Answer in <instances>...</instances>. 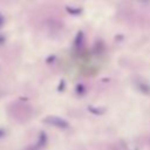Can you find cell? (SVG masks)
<instances>
[{"label": "cell", "instance_id": "cell-1", "mask_svg": "<svg viewBox=\"0 0 150 150\" xmlns=\"http://www.w3.org/2000/svg\"><path fill=\"white\" fill-rule=\"evenodd\" d=\"M46 122H49L50 124L56 125V127H59V128H67V127H68V123H67L64 120H62V118H60V117H55V116L48 117V118L46 120Z\"/></svg>", "mask_w": 150, "mask_h": 150}, {"label": "cell", "instance_id": "cell-2", "mask_svg": "<svg viewBox=\"0 0 150 150\" xmlns=\"http://www.w3.org/2000/svg\"><path fill=\"white\" fill-rule=\"evenodd\" d=\"M2 22H4V18H2L1 15H0V26L2 25Z\"/></svg>", "mask_w": 150, "mask_h": 150}]
</instances>
